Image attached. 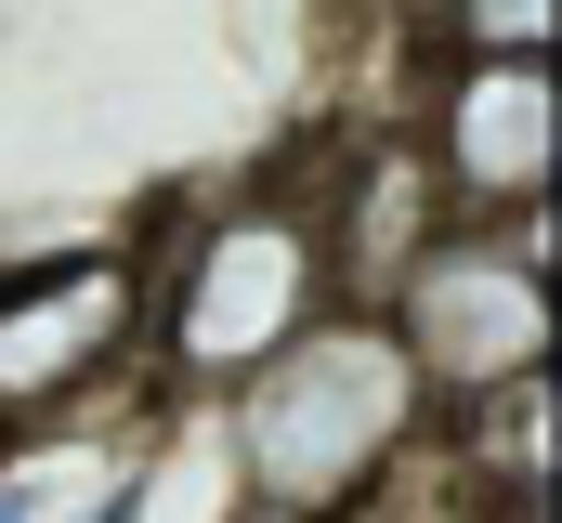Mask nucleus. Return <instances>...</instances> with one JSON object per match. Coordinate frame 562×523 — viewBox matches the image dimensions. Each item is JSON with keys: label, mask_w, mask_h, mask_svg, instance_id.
Wrapping results in <instances>:
<instances>
[{"label": "nucleus", "mask_w": 562, "mask_h": 523, "mask_svg": "<svg viewBox=\"0 0 562 523\" xmlns=\"http://www.w3.org/2000/svg\"><path fill=\"white\" fill-rule=\"evenodd\" d=\"M419 367L380 314H314L236 380V458L262 485V511H340L367 471H393V445L419 432Z\"/></svg>", "instance_id": "obj_1"}, {"label": "nucleus", "mask_w": 562, "mask_h": 523, "mask_svg": "<svg viewBox=\"0 0 562 523\" xmlns=\"http://www.w3.org/2000/svg\"><path fill=\"white\" fill-rule=\"evenodd\" d=\"M380 327L406 341L431 405L550 380V210L537 223H431L380 288Z\"/></svg>", "instance_id": "obj_2"}, {"label": "nucleus", "mask_w": 562, "mask_h": 523, "mask_svg": "<svg viewBox=\"0 0 562 523\" xmlns=\"http://www.w3.org/2000/svg\"><path fill=\"white\" fill-rule=\"evenodd\" d=\"M340 301V275H327V210L314 197H236L183 275L157 288V341H170V367L210 392H236L276 341H301L314 314Z\"/></svg>", "instance_id": "obj_3"}, {"label": "nucleus", "mask_w": 562, "mask_h": 523, "mask_svg": "<svg viewBox=\"0 0 562 523\" xmlns=\"http://www.w3.org/2000/svg\"><path fill=\"white\" fill-rule=\"evenodd\" d=\"M419 170L445 223H537L562 170V79L550 53H445L419 105Z\"/></svg>", "instance_id": "obj_4"}, {"label": "nucleus", "mask_w": 562, "mask_h": 523, "mask_svg": "<svg viewBox=\"0 0 562 523\" xmlns=\"http://www.w3.org/2000/svg\"><path fill=\"white\" fill-rule=\"evenodd\" d=\"M144 341V275L119 249L0 275V419H53Z\"/></svg>", "instance_id": "obj_5"}, {"label": "nucleus", "mask_w": 562, "mask_h": 523, "mask_svg": "<svg viewBox=\"0 0 562 523\" xmlns=\"http://www.w3.org/2000/svg\"><path fill=\"white\" fill-rule=\"evenodd\" d=\"M445 53H550L562 40V0H431Z\"/></svg>", "instance_id": "obj_6"}, {"label": "nucleus", "mask_w": 562, "mask_h": 523, "mask_svg": "<svg viewBox=\"0 0 562 523\" xmlns=\"http://www.w3.org/2000/svg\"><path fill=\"white\" fill-rule=\"evenodd\" d=\"M79 523H144V485H105V498H92Z\"/></svg>", "instance_id": "obj_7"}, {"label": "nucleus", "mask_w": 562, "mask_h": 523, "mask_svg": "<svg viewBox=\"0 0 562 523\" xmlns=\"http://www.w3.org/2000/svg\"><path fill=\"white\" fill-rule=\"evenodd\" d=\"M0 523H40V485H0Z\"/></svg>", "instance_id": "obj_8"}, {"label": "nucleus", "mask_w": 562, "mask_h": 523, "mask_svg": "<svg viewBox=\"0 0 562 523\" xmlns=\"http://www.w3.org/2000/svg\"><path fill=\"white\" fill-rule=\"evenodd\" d=\"M249 523H314V511H249Z\"/></svg>", "instance_id": "obj_9"}]
</instances>
